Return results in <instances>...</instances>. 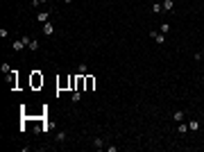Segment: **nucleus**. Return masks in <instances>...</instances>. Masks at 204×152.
Segmentation results:
<instances>
[{
  "mask_svg": "<svg viewBox=\"0 0 204 152\" xmlns=\"http://www.w3.org/2000/svg\"><path fill=\"white\" fill-rule=\"evenodd\" d=\"M48 18H50V11H39V14H36V20H39L41 25L48 23Z\"/></svg>",
  "mask_w": 204,
  "mask_h": 152,
  "instance_id": "obj_4",
  "label": "nucleus"
},
{
  "mask_svg": "<svg viewBox=\"0 0 204 152\" xmlns=\"http://www.w3.org/2000/svg\"><path fill=\"white\" fill-rule=\"evenodd\" d=\"M150 36H152L157 43H163V41H166V34H161L159 30H150Z\"/></svg>",
  "mask_w": 204,
  "mask_h": 152,
  "instance_id": "obj_2",
  "label": "nucleus"
},
{
  "mask_svg": "<svg viewBox=\"0 0 204 152\" xmlns=\"http://www.w3.org/2000/svg\"><path fill=\"white\" fill-rule=\"evenodd\" d=\"M159 32H161V34H168V32H170V25H168V23H161V27H159Z\"/></svg>",
  "mask_w": 204,
  "mask_h": 152,
  "instance_id": "obj_15",
  "label": "nucleus"
},
{
  "mask_svg": "<svg viewBox=\"0 0 204 152\" xmlns=\"http://www.w3.org/2000/svg\"><path fill=\"white\" fill-rule=\"evenodd\" d=\"M159 11H163V5L161 2H154L152 5V14H159Z\"/></svg>",
  "mask_w": 204,
  "mask_h": 152,
  "instance_id": "obj_14",
  "label": "nucleus"
},
{
  "mask_svg": "<svg viewBox=\"0 0 204 152\" xmlns=\"http://www.w3.org/2000/svg\"><path fill=\"white\" fill-rule=\"evenodd\" d=\"M43 2H48V0H39V5H43Z\"/></svg>",
  "mask_w": 204,
  "mask_h": 152,
  "instance_id": "obj_21",
  "label": "nucleus"
},
{
  "mask_svg": "<svg viewBox=\"0 0 204 152\" xmlns=\"http://www.w3.org/2000/svg\"><path fill=\"white\" fill-rule=\"evenodd\" d=\"M27 48H30L32 52H36V50H39V41H36V39H32L30 43H27Z\"/></svg>",
  "mask_w": 204,
  "mask_h": 152,
  "instance_id": "obj_12",
  "label": "nucleus"
},
{
  "mask_svg": "<svg viewBox=\"0 0 204 152\" xmlns=\"http://www.w3.org/2000/svg\"><path fill=\"white\" fill-rule=\"evenodd\" d=\"M172 120H175V123H182V120H184V111H182V109H177V111L172 114Z\"/></svg>",
  "mask_w": 204,
  "mask_h": 152,
  "instance_id": "obj_8",
  "label": "nucleus"
},
{
  "mask_svg": "<svg viewBox=\"0 0 204 152\" xmlns=\"http://www.w3.org/2000/svg\"><path fill=\"white\" fill-rule=\"evenodd\" d=\"M43 84V77L39 75V73H34V75H32V86H41Z\"/></svg>",
  "mask_w": 204,
  "mask_h": 152,
  "instance_id": "obj_6",
  "label": "nucleus"
},
{
  "mask_svg": "<svg viewBox=\"0 0 204 152\" xmlns=\"http://www.w3.org/2000/svg\"><path fill=\"white\" fill-rule=\"evenodd\" d=\"M23 48H27V46H25V41H23V39H16L14 43H11V50H14V52H20Z\"/></svg>",
  "mask_w": 204,
  "mask_h": 152,
  "instance_id": "obj_3",
  "label": "nucleus"
},
{
  "mask_svg": "<svg viewBox=\"0 0 204 152\" xmlns=\"http://www.w3.org/2000/svg\"><path fill=\"white\" fill-rule=\"evenodd\" d=\"M70 98H73V102H80V100H82V91H73Z\"/></svg>",
  "mask_w": 204,
  "mask_h": 152,
  "instance_id": "obj_16",
  "label": "nucleus"
},
{
  "mask_svg": "<svg viewBox=\"0 0 204 152\" xmlns=\"http://www.w3.org/2000/svg\"><path fill=\"white\" fill-rule=\"evenodd\" d=\"M202 55H204V52H202Z\"/></svg>",
  "mask_w": 204,
  "mask_h": 152,
  "instance_id": "obj_22",
  "label": "nucleus"
},
{
  "mask_svg": "<svg viewBox=\"0 0 204 152\" xmlns=\"http://www.w3.org/2000/svg\"><path fill=\"white\" fill-rule=\"evenodd\" d=\"M161 5H163V9H166V11H170V9L175 7V2H172V0H163Z\"/></svg>",
  "mask_w": 204,
  "mask_h": 152,
  "instance_id": "obj_13",
  "label": "nucleus"
},
{
  "mask_svg": "<svg viewBox=\"0 0 204 152\" xmlns=\"http://www.w3.org/2000/svg\"><path fill=\"white\" fill-rule=\"evenodd\" d=\"M93 89H95V77L84 75V91H93Z\"/></svg>",
  "mask_w": 204,
  "mask_h": 152,
  "instance_id": "obj_1",
  "label": "nucleus"
},
{
  "mask_svg": "<svg viewBox=\"0 0 204 152\" xmlns=\"http://www.w3.org/2000/svg\"><path fill=\"white\" fill-rule=\"evenodd\" d=\"M197 129H200V120H195V118L188 120V132H197Z\"/></svg>",
  "mask_w": 204,
  "mask_h": 152,
  "instance_id": "obj_7",
  "label": "nucleus"
},
{
  "mask_svg": "<svg viewBox=\"0 0 204 152\" xmlns=\"http://www.w3.org/2000/svg\"><path fill=\"white\" fill-rule=\"evenodd\" d=\"M61 2H66V5H70V2H73V0H61Z\"/></svg>",
  "mask_w": 204,
  "mask_h": 152,
  "instance_id": "obj_20",
  "label": "nucleus"
},
{
  "mask_svg": "<svg viewBox=\"0 0 204 152\" xmlns=\"http://www.w3.org/2000/svg\"><path fill=\"white\" fill-rule=\"evenodd\" d=\"M64 141H66V132H59L57 134V143H64Z\"/></svg>",
  "mask_w": 204,
  "mask_h": 152,
  "instance_id": "obj_18",
  "label": "nucleus"
},
{
  "mask_svg": "<svg viewBox=\"0 0 204 152\" xmlns=\"http://www.w3.org/2000/svg\"><path fill=\"white\" fill-rule=\"evenodd\" d=\"M77 75H88V66L86 64H80V66H77Z\"/></svg>",
  "mask_w": 204,
  "mask_h": 152,
  "instance_id": "obj_9",
  "label": "nucleus"
},
{
  "mask_svg": "<svg viewBox=\"0 0 204 152\" xmlns=\"http://www.w3.org/2000/svg\"><path fill=\"white\" fill-rule=\"evenodd\" d=\"M57 84H59V89H64V86H70V77H61Z\"/></svg>",
  "mask_w": 204,
  "mask_h": 152,
  "instance_id": "obj_11",
  "label": "nucleus"
},
{
  "mask_svg": "<svg viewBox=\"0 0 204 152\" xmlns=\"http://www.w3.org/2000/svg\"><path fill=\"white\" fill-rule=\"evenodd\" d=\"M93 145H95V150H100V147H104V141H102V138H95Z\"/></svg>",
  "mask_w": 204,
  "mask_h": 152,
  "instance_id": "obj_17",
  "label": "nucleus"
},
{
  "mask_svg": "<svg viewBox=\"0 0 204 152\" xmlns=\"http://www.w3.org/2000/svg\"><path fill=\"white\" fill-rule=\"evenodd\" d=\"M32 2V7H39V0H30Z\"/></svg>",
  "mask_w": 204,
  "mask_h": 152,
  "instance_id": "obj_19",
  "label": "nucleus"
},
{
  "mask_svg": "<svg viewBox=\"0 0 204 152\" xmlns=\"http://www.w3.org/2000/svg\"><path fill=\"white\" fill-rule=\"evenodd\" d=\"M177 132L179 134H186V132H188V125H186V123H177Z\"/></svg>",
  "mask_w": 204,
  "mask_h": 152,
  "instance_id": "obj_10",
  "label": "nucleus"
},
{
  "mask_svg": "<svg viewBox=\"0 0 204 152\" xmlns=\"http://www.w3.org/2000/svg\"><path fill=\"white\" fill-rule=\"evenodd\" d=\"M52 32H55V25H52V23H43V34L50 36Z\"/></svg>",
  "mask_w": 204,
  "mask_h": 152,
  "instance_id": "obj_5",
  "label": "nucleus"
}]
</instances>
